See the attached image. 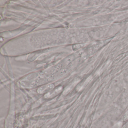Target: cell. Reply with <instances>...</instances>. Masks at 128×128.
Instances as JSON below:
<instances>
[{"mask_svg":"<svg viewBox=\"0 0 128 128\" xmlns=\"http://www.w3.org/2000/svg\"><path fill=\"white\" fill-rule=\"evenodd\" d=\"M122 125V122L121 121H119L116 123L112 128H121Z\"/></svg>","mask_w":128,"mask_h":128,"instance_id":"cell-1","label":"cell"},{"mask_svg":"<svg viewBox=\"0 0 128 128\" xmlns=\"http://www.w3.org/2000/svg\"><path fill=\"white\" fill-rule=\"evenodd\" d=\"M124 120H128V110L126 112L122 118Z\"/></svg>","mask_w":128,"mask_h":128,"instance_id":"cell-2","label":"cell"},{"mask_svg":"<svg viewBox=\"0 0 128 128\" xmlns=\"http://www.w3.org/2000/svg\"><path fill=\"white\" fill-rule=\"evenodd\" d=\"M122 128H128V122L126 123Z\"/></svg>","mask_w":128,"mask_h":128,"instance_id":"cell-3","label":"cell"}]
</instances>
